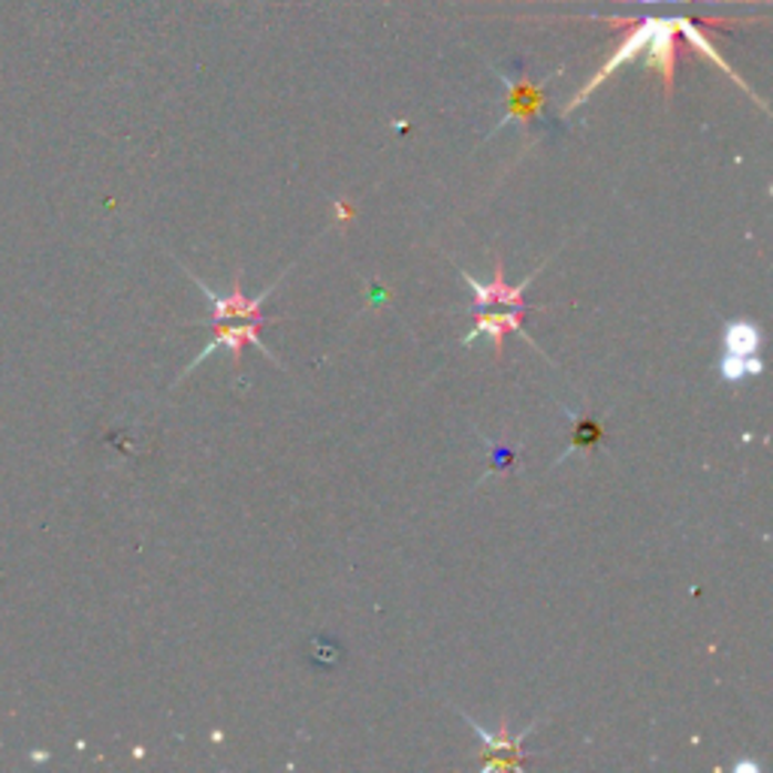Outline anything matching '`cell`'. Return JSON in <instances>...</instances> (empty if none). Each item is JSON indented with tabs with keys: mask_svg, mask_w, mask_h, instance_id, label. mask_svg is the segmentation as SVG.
<instances>
[{
	"mask_svg": "<svg viewBox=\"0 0 773 773\" xmlns=\"http://www.w3.org/2000/svg\"><path fill=\"white\" fill-rule=\"evenodd\" d=\"M538 276V272H532L519 288H511V285H505V266H502V260L496 257V276H493V281L489 285H481V281H475L472 276H463L465 285L475 290V309H489V306H502V309H514V311H523L526 309V293L523 290L529 288L532 278Z\"/></svg>",
	"mask_w": 773,
	"mask_h": 773,
	"instance_id": "7a4b0ae2",
	"label": "cell"
},
{
	"mask_svg": "<svg viewBox=\"0 0 773 773\" xmlns=\"http://www.w3.org/2000/svg\"><path fill=\"white\" fill-rule=\"evenodd\" d=\"M519 318H523V311H514V309L484 311V309H481V311H477L475 330L468 332L463 342L472 344V342H475V339H481V336H489V339H493V344H496V354H502V339H505L508 332H519V339L535 348V342H532V336L526 330H523V323H519Z\"/></svg>",
	"mask_w": 773,
	"mask_h": 773,
	"instance_id": "5b68a950",
	"label": "cell"
},
{
	"mask_svg": "<svg viewBox=\"0 0 773 773\" xmlns=\"http://www.w3.org/2000/svg\"><path fill=\"white\" fill-rule=\"evenodd\" d=\"M764 372V363L759 354H722L719 375L729 384H741L746 378H755Z\"/></svg>",
	"mask_w": 773,
	"mask_h": 773,
	"instance_id": "52a82bcc",
	"label": "cell"
},
{
	"mask_svg": "<svg viewBox=\"0 0 773 773\" xmlns=\"http://www.w3.org/2000/svg\"><path fill=\"white\" fill-rule=\"evenodd\" d=\"M199 285V290L209 297L212 302V311H215V323H224V321H255V318H264V302L269 297H272V288L266 290V293H260V297L248 299L243 293V288H239V278H236V285H233V293L230 297H218L215 290H209L199 278H194Z\"/></svg>",
	"mask_w": 773,
	"mask_h": 773,
	"instance_id": "3957f363",
	"label": "cell"
},
{
	"mask_svg": "<svg viewBox=\"0 0 773 773\" xmlns=\"http://www.w3.org/2000/svg\"><path fill=\"white\" fill-rule=\"evenodd\" d=\"M725 354H759L762 348V330L752 321H731L722 332Z\"/></svg>",
	"mask_w": 773,
	"mask_h": 773,
	"instance_id": "8992f818",
	"label": "cell"
},
{
	"mask_svg": "<svg viewBox=\"0 0 773 773\" xmlns=\"http://www.w3.org/2000/svg\"><path fill=\"white\" fill-rule=\"evenodd\" d=\"M468 725L475 729V734L481 738V743H484L486 755H489L484 762V767H502V771H519V767H523V762H519V743H523V738H526L532 729H526L523 734H517V738H511L508 725H502L498 734L484 731V725H477L475 719H468Z\"/></svg>",
	"mask_w": 773,
	"mask_h": 773,
	"instance_id": "277c9868",
	"label": "cell"
},
{
	"mask_svg": "<svg viewBox=\"0 0 773 773\" xmlns=\"http://www.w3.org/2000/svg\"><path fill=\"white\" fill-rule=\"evenodd\" d=\"M601 426H598L596 420H589V418H580L577 420V426H575V442H571V447L565 451V456L568 453H575V451H586V447H592V444H598L601 442Z\"/></svg>",
	"mask_w": 773,
	"mask_h": 773,
	"instance_id": "ba28073f",
	"label": "cell"
},
{
	"mask_svg": "<svg viewBox=\"0 0 773 773\" xmlns=\"http://www.w3.org/2000/svg\"><path fill=\"white\" fill-rule=\"evenodd\" d=\"M260 323H264V318H255V321H236V323H218V330H215V339L209 342V348L203 351V354L194 360V363L188 365V372H194V365H199L206 357H212L218 348H230V354H233V363L239 365V360H243V348L245 344H257L264 354H269L266 351V344H264V339H260ZM272 357V354H269ZM276 360V357H272ZM185 372V375H188Z\"/></svg>",
	"mask_w": 773,
	"mask_h": 773,
	"instance_id": "6da1fadb",
	"label": "cell"
}]
</instances>
